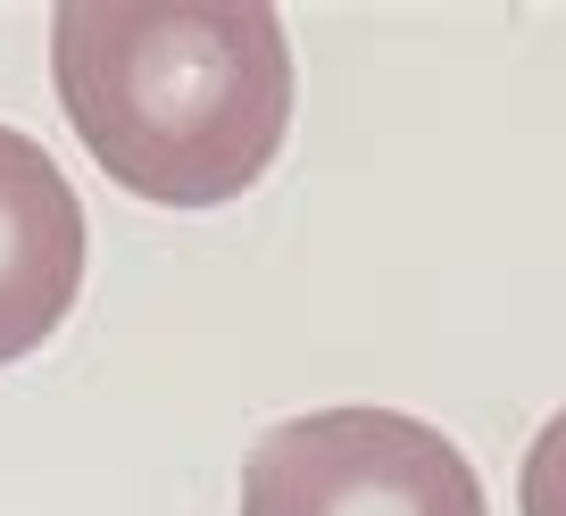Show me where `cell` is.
I'll return each mask as SVG.
<instances>
[{
    "label": "cell",
    "mask_w": 566,
    "mask_h": 516,
    "mask_svg": "<svg viewBox=\"0 0 566 516\" xmlns=\"http://www.w3.org/2000/svg\"><path fill=\"white\" fill-rule=\"evenodd\" d=\"M51 84L84 150L159 209L242 200L292 134L275 0H59Z\"/></svg>",
    "instance_id": "cell-1"
},
{
    "label": "cell",
    "mask_w": 566,
    "mask_h": 516,
    "mask_svg": "<svg viewBox=\"0 0 566 516\" xmlns=\"http://www.w3.org/2000/svg\"><path fill=\"white\" fill-rule=\"evenodd\" d=\"M242 516H492L467 450L400 409H317L259 433Z\"/></svg>",
    "instance_id": "cell-2"
},
{
    "label": "cell",
    "mask_w": 566,
    "mask_h": 516,
    "mask_svg": "<svg viewBox=\"0 0 566 516\" xmlns=\"http://www.w3.org/2000/svg\"><path fill=\"white\" fill-rule=\"evenodd\" d=\"M92 267V233H84V200L59 176V159L0 125V367L67 325L75 292Z\"/></svg>",
    "instance_id": "cell-3"
},
{
    "label": "cell",
    "mask_w": 566,
    "mask_h": 516,
    "mask_svg": "<svg viewBox=\"0 0 566 516\" xmlns=\"http://www.w3.org/2000/svg\"><path fill=\"white\" fill-rule=\"evenodd\" d=\"M516 516H566V409L533 433L525 466H516Z\"/></svg>",
    "instance_id": "cell-4"
}]
</instances>
